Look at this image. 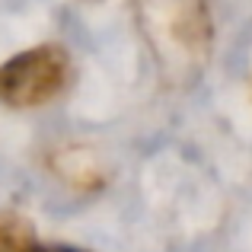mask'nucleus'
I'll use <instances>...</instances> for the list:
<instances>
[{
    "instance_id": "2",
    "label": "nucleus",
    "mask_w": 252,
    "mask_h": 252,
    "mask_svg": "<svg viewBox=\"0 0 252 252\" xmlns=\"http://www.w3.org/2000/svg\"><path fill=\"white\" fill-rule=\"evenodd\" d=\"M29 252H86V249H77V246H32Z\"/></svg>"
},
{
    "instance_id": "1",
    "label": "nucleus",
    "mask_w": 252,
    "mask_h": 252,
    "mask_svg": "<svg viewBox=\"0 0 252 252\" xmlns=\"http://www.w3.org/2000/svg\"><path fill=\"white\" fill-rule=\"evenodd\" d=\"M70 61L61 48H29L0 67V99L6 105H42L67 86Z\"/></svg>"
}]
</instances>
